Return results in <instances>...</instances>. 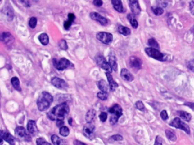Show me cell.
<instances>
[{
    "mask_svg": "<svg viewBox=\"0 0 194 145\" xmlns=\"http://www.w3.org/2000/svg\"><path fill=\"white\" fill-rule=\"evenodd\" d=\"M129 7L133 15H138L141 13V8L138 0H128Z\"/></svg>",
    "mask_w": 194,
    "mask_h": 145,
    "instance_id": "cell-14",
    "label": "cell"
},
{
    "mask_svg": "<svg viewBox=\"0 0 194 145\" xmlns=\"http://www.w3.org/2000/svg\"><path fill=\"white\" fill-rule=\"evenodd\" d=\"M33 1H36V2H37V1H38V0H33Z\"/></svg>",
    "mask_w": 194,
    "mask_h": 145,
    "instance_id": "cell-53",
    "label": "cell"
},
{
    "mask_svg": "<svg viewBox=\"0 0 194 145\" xmlns=\"http://www.w3.org/2000/svg\"><path fill=\"white\" fill-rule=\"evenodd\" d=\"M52 62L55 68L58 70H63L72 65L70 61L65 58H61L59 60L54 58L52 60Z\"/></svg>",
    "mask_w": 194,
    "mask_h": 145,
    "instance_id": "cell-5",
    "label": "cell"
},
{
    "mask_svg": "<svg viewBox=\"0 0 194 145\" xmlns=\"http://www.w3.org/2000/svg\"><path fill=\"white\" fill-rule=\"evenodd\" d=\"M75 15L74 14L69 13L68 14V19L65 20L64 22V27L66 30H68L70 29V27L71 26L72 22H74V20H75Z\"/></svg>",
    "mask_w": 194,
    "mask_h": 145,
    "instance_id": "cell-21",
    "label": "cell"
},
{
    "mask_svg": "<svg viewBox=\"0 0 194 145\" xmlns=\"http://www.w3.org/2000/svg\"><path fill=\"white\" fill-rule=\"evenodd\" d=\"M96 37L103 44H110L113 41L112 34L106 32H99L96 34Z\"/></svg>",
    "mask_w": 194,
    "mask_h": 145,
    "instance_id": "cell-9",
    "label": "cell"
},
{
    "mask_svg": "<svg viewBox=\"0 0 194 145\" xmlns=\"http://www.w3.org/2000/svg\"><path fill=\"white\" fill-rule=\"evenodd\" d=\"M111 113L110 122L112 125H115L118 122L120 117L123 115V109L120 105L116 104L109 108L108 110Z\"/></svg>",
    "mask_w": 194,
    "mask_h": 145,
    "instance_id": "cell-3",
    "label": "cell"
},
{
    "mask_svg": "<svg viewBox=\"0 0 194 145\" xmlns=\"http://www.w3.org/2000/svg\"><path fill=\"white\" fill-rule=\"evenodd\" d=\"M37 145H51L50 143L47 142L44 139L39 138L37 139Z\"/></svg>",
    "mask_w": 194,
    "mask_h": 145,
    "instance_id": "cell-38",
    "label": "cell"
},
{
    "mask_svg": "<svg viewBox=\"0 0 194 145\" xmlns=\"http://www.w3.org/2000/svg\"><path fill=\"white\" fill-rule=\"evenodd\" d=\"M109 64L114 71H116L117 70L118 66L116 62V58L115 56H110L109 58Z\"/></svg>",
    "mask_w": 194,
    "mask_h": 145,
    "instance_id": "cell-27",
    "label": "cell"
},
{
    "mask_svg": "<svg viewBox=\"0 0 194 145\" xmlns=\"http://www.w3.org/2000/svg\"><path fill=\"white\" fill-rule=\"evenodd\" d=\"M145 52L150 58H153L159 61H163L165 60L164 54L160 52L157 49L151 47L147 48L145 49Z\"/></svg>",
    "mask_w": 194,
    "mask_h": 145,
    "instance_id": "cell-7",
    "label": "cell"
},
{
    "mask_svg": "<svg viewBox=\"0 0 194 145\" xmlns=\"http://www.w3.org/2000/svg\"><path fill=\"white\" fill-rule=\"evenodd\" d=\"M1 145H2V143H3V139H2V138H1Z\"/></svg>",
    "mask_w": 194,
    "mask_h": 145,
    "instance_id": "cell-50",
    "label": "cell"
},
{
    "mask_svg": "<svg viewBox=\"0 0 194 145\" xmlns=\"http://www.w3.org/2000/svg\"><path fill=\"white\" fill-rule=\"evenodd\" d=\"M98 86H99V88L102 91H104V92H106L108 90V86L106 83V81L103 79H102L100 81H99V83H98Z\"/></svg>",
    "mask_w": 194,
    "mask_h": 145,
    "instance_id": "cell-29",
    "label": "cell"
},
{
    "mask_svg": "<svg viewBox=\"0 0 194 145\" xmlns=\"http://www.w3.org/2000/svg\"><path fill=\"white\" fill-rule=\"evenodd\" d=\"M59 47L61 48V49L62 50L67 51L68 49V45L67 44V42L64 39H61V41H59Z\"/></svg>",
    "mask_w": 194,
    "mask_h": 145,
    "instance_id": "cell-36",
    "label": "cell"
},
{
    "mask_svg": "<svg viewBox=\"0 0 194 145\" xmlns=\"http://www.w3.org/2000/svg\"><path fill=\"white\" fill-rule=\"evenodd\" d=\"M27 131L31 136L37 135L39 130L36 124V122L34 120H29L27 124Z\"/></svg>",
    "mask_w": 194,
    "mask_h": 145,
    "instance_id": "cell-12",
    "label": "cell"
},
{
    "mask_svg": "<svg viewBox=\"0 0 194 145\" xmlns=\"http://www.w3.org/2000/svg\"><path fill=\"white\" fill-rule=\"evenodd\" d=\"M51 83L55 87L61 90H65L68 87V85L67 82L65 80L58 77L53 78L51 79Z\"/></svg>",
    "mask_w": 194,
    "mask_h": 145,
    "instance_id": "cell-11",
    "label": "cell"
},
{
    "mask_svg": "<svg viewBox=\"0 0 194 145\" xmlns=\"http://www.w3.org/2000/svg\"><path fill=\"white\" fill-rule=\"evenodd\" d=\"M152 11H153L154 14L156 15H160L164 13V9L160 7H152Z\"/></svg>",
    "mask_w": 194,
    "mask_h": 145,
    "instance_id": "cell-35",
    "label": "cell"
},
{
    "mask_svg": "<svg viewBox=\"0 0 194 145\" xmlns=\"http://www.w3.org/2000/svg\"><path fill=\"white\" fill-rule=\"evenodd\" d=\"M160 117L161 118H162V120H166L169 118V116L167 114V112L165 110H164L160 112Z\"/></svg>",
    "mask_w": 194,
    "mask_h": 145,
    "instance_id": "cell-42",
    "label": "cell"
},
{
    "mask_svg": "<svg viewBox=\"0 0 194 145\" xmlns=\"http://www.w3.org/2000/svg\"><path fill=\"white\" fill-rule=\"evenodd\" d=\"M1 138L3 139L4 141L9 143L10 145H14L16 143L15 139L13 135L7 131H1Z\"/></svg>",
    "mask_w": 194,
    "mask_h": 145,
    "instance_id": "cell-16",
    "label": "cell"
},
{
    "mask_svg": "<svg viewBox=\"0 0 194 145\" xmlns=\"http://www.w3.org/2000/svg\"><path fill=\"white\" fill-rule=\"evenodd\" d=\"M59 133H60V134L62 136L67 137L70 134V129H68V127H67L65 126H63L61 128H60Z\"/></svg>",
    "mask_w": 194,
    "mask_h": 145,
    "instance_id": "cell-32",
    "label": "cell"
},
{
    "mask_svg": "<svg viewBox=\"0 0 194 145\" xmlns=\"http://www.w3.org/2000/svg\"><path fill=\"white\" fill-rule=\"evenodd\" d=\"M68 124L71 126V125H72V122H73V120H72V118L71 117L68 118Z\"/></svg>",
    "mask_w": 194,
    "mask_h": 145,
    "instance_id": "cell-49",
    "label": "cell"
},
{
    "mask_svg": "<svg viewBox=\"0 0 194 145\" xmlns=\"http://www.w3.org/2000/svg\"><path fill=\"white\" fill-rule=\"evenodd\" d=\"M70 112L69 106L67 103L63 102L52 108L47 113L48 118L52 121L63 120Z\"/></svg>",
    "mask_w": 194,
    "mask_h": 145,
    "instance_id": "cell-1",
    "label": "cell"
},
{
    "mask_svg": "<svg viewBox=\"0 0 194 145\" xmlns=\"http://www.w3.org/2000/svg\"><path fill=\"white\" fill-rule=\"evenodd\" d=\"M1 41L7 45H10L13 44L14 39L10 32H4L1 35Z\"/></svg>",
    "mask_w": 194,
    "mask_h": 145,
    "instance_id": "cell-17",
    "label": "cell"
},
{
    "mask_svg": "<svg viewBox=\"0 0 194 145\" xmlns=\"http://www.w3.org/2000/svg\"><path fill=\"white\" fill-rule=\"evenodd\" d=\"M111 139H112L115 141H121L123 140V137L120 134H116L113 135L111 137Z\"/></svg>",
    "mask_w": 194,
    "mask_h": 145,
    "instance_id": "cell-40",
    "label": "cell"
},
{
    "mask_svg": "<svg viewBox=\"0 0 194 145\" xmlns=\"http://www.w3.org/2000/svg\"><path fill=\"white\" fill-rule=\"evenodd\" d=\"M96 61L97 64L98 65L100 68H102V69L105 70L107 72H109L110 73L112 72V68H111L109 62H107L106 58L102 55L100 54L97 55L96 57Z\"/></svg>",
    "mask_w": 194,
    "mask_h": 145,
    "instance_id": "cell-8",
    "label": "cell"
},
{
    "mask_svg": "<svg viewBox=\"0 0 194 145\" xmlns=\"http://www.w3.org/2000/svg\"><path fill=\"white\" fill-rule=\"evenodd\" d=\"M27 132L28 131L22 126H18L15 129V134L18 139H20L21 141L30 142L31 139V135Z\"/></svg>",
    "mask_w": 194,
    "mask_h": 145,
    "instance_id": "cell-4",
    "label": "cell"
},
{
    "mask_svg": "<svg viewBox=\"0 0 194 145\" xmlns=\"http://www.w3.org/2000/svg\"><path fill=\"white\" fill-rule=\"evenodd\" d=\"M65 122H63V120H57L56 121V125L58 126V128H61L62 126H63Z\"/></svg>",
    "mask_w": 194,
    "mask_h": 145,
    "instance_id": "cell-45",
    "label": "cell"
},
{
    "mask_svg": "<svg viewBox=\"0 0 194 145\" xmlns=\"http://www.w3.org/2000/svg\"><path fill=\"white\" fill-rule=\"evenodd\" d=\"M112 4L116 11L119 13H123L124 8L121 0H112Z\"/></svg>",
    "mask_w": 194,
    "mask_h": 145,
    "instance_id": "cell-22",
    "label": "cell"
},
{
    "mask_svg": "<svg viewBox=\"0 0 194 145\" xmlns=\"http://www.w3.org/2000/svg\"><path fill=\"white\" fill-rule=\"evenodd\" d=\"M191 31L193 32V34H194V26L192 28V29H191Z\"/></svg>",
    "mask_w": 194,
    "mask_h": 145,
    "instance_id": "cell-51",
    "label": "cell"
},
{
    "mask_svg": "<svg viewBox=\"0 0 194 145\" xmlns=\"http://www.w3.org/2000/svg\"><path fill=\"white\" fill-rule=\"evenodd\" d=\"M127 18H128V20L129 21L130 23L131 24L132 26L134 28H137L138 26V23L137 20L135 19V18L134 17L133 14H128V16H127Z\"/></svg>",
    "mask_w": 194,
    "mask_h": 145,
    "instance_id": "cell-28",
    "label": "cell"
},
{
    "mask_svg": "<svg viewBox=\"0 0 194 145\" xmlns=\"http://www.w3.org/2000/svg\"><path fill=\"white\" fill-rule=\"evenodd\" d=\"M165 134L166 135L167 137V139H169V140H170L171 141H175L177 140V137L175 134H174L173 132H171L169 130H166L165 131Z\"/></svg>",
    "mask_w": 194,
    "mask_h": 145,
    "instance_id": "cell-31",
    "label": "cell"
},
{
    "mask_svg": "<svg viewBox=\"0 0 194 145\" xmlns=\"http://www.w3.org/2000/svg\"><path fill=\"white\" fill-rule=\"evenodd\" d=\"M90 17L93 20L99 22L102 26H106L108 24V20L98 13L92 12L90 14Z\"/></svg>",
    "mask_w": 194,
    "mask_h": 145,
    "instance_id": "cell-15",
    "label": "cell"
},
{
    "mask_svg": "<svg viewBox=\"0 0 194 145\" xmlns=\"http://www.w3.org/2000/svg\"><path fill=\"white\" fill-rule=\"evenodd\" d=\"M51 141L54 145H63V141L58 135H52L51 136Z\"/></svg>",
    "mask_w": 194,
    "mask_h": 145,
    "instance_id": "cell-30",
    "label": "cell"
},
{
    "mask_svg": "<svg viewBox=\"0 0 194 145\" xmlns=\"http://www.w3.org/2000/svg\"><path fill=\"white\" fill-rule=\"evenodd\" d=\"M38 39L40 41L41 44H43V45H47L49 43L48 36L47 34H45V33L41 34L38 37Z\"/></svg>",
    "mask_w": 194,
    "mask_h": 145,
    "instance_id": "cell-25",
    "label": "cell"
},
{
    "mask_svg": "<svg viewBox=\"0 0 194 145\" xmlns=\"http://www.w3.org/2000/svg\"><path fill=\"white\" fill-rule=\"evenodd\" d=\"M121 77L124 81H128V82H132L134 79L132 74L126 69H123L121 70Z\"/></svg>",
    "mask_w": 194,
    "mask_h": 145,
    "instance_id": "cell-18",
    "label": "cell"
},
{
    "mask_svg": "<svg viewBox=\"0 0 194 145\" xmlns=\"http://www.w3.org/2000/svg\"><path fill=\"white\" fill-rule=\"evenodd\" d=\"M142 61L139 58L135 56H132L129 58L130 66L133 69L139 70L142 68Z\"/></svg>",
    "mask_w": 194,
    "mask_h": 145,
    "instance_id": "cell-13",
    "label": "cell"
},
{
    "mask_svg": "<svg viewBox=\"0 0 194 145\" xmlns=\"http://www.w3.org/2000/svg\"><path fill=\"white\" fill-rule=\"evenodd\" d=\"M184 105H186L188 107L191 108L192 111H194V103H191V102H187L184 103Z\"/></svg>",
    "mask_w": 194,
    "mask_h": 145,
    "instance_id": "cell-47",
    "label": "cell"
},
{
    "mask_svg": "<svg viewBox=\"0 0 194 145\" xmlns=\"http://www.w3.org/2000/svg\"><path fill=\"white\" fill-rule=\"evenodd\" d=\"M19 1H20V2H24L25 0H19Z\"/></svg>",
    "mask_w": 194,
    "mask_h": 145,
    "instance_id": "cell-52",
    "label": "cell"
},
{
    "mask_svg": "<svg viewBox=\"0 0 194 145\" xmlns=\"http://www.w3.org/2000/svg\"><path fill=\"white\" fill-rule=\"evenodd\" d=\"M74 145H87V144H85V143L81 142L78 140H75L74 141Z\"/></svg>",
    "mask_w": 194,
    "mask_h": 145,
    "instance_id": "cell-48",
    "label": "cell"
},
{
    "mask_svg": "<svg viewBox=\"0 0 194 145\" xmlns=\"http://www.w3.org/2000/svg\"><path fill=\"white\" fill-rule=\"evenodd\" d=\"M37 24V18H35V17L31 18L30 20H29V26L31 28H34L35 27H36Z\"/></svg>",
    "mask_w": 194,
    "mask_h": 145,
    "instance_id": "cell-37",
    "label": "cell"
},
{
    "mask_svg": "<svg viewBox=\"0 0 194 145\" xmlns=\"http://www.w3.org/2000/svg\"><path fill=\"white\" fill-rule=\"evenodd\" d=\"M97 98L100 99L102 100H106L108 97V94L106 92H104V91H100L97 93Z\"/></svg>",
    "mask_w": 194,
    "mask_h": 145,
    "instance_id": "cell-34",
    "label": "cell"
},
{
    "mask_svg": "<svg viewBox=\"0 0 194 145\" xmlns=\"http://www.w3.org/2000/svg\"><path fill=\"white\" fill-rule=\"evenodd\" d=\"M178 115H179V116L181 117V118H182L183 120H184V121L190 122L191 120V115L187 112L181 111L178 112Z\"/></svg>",
    "mask_w": 194,
    "mask_h": 145,
    "instance_id": "cell-26",
    "label": "cell"
},
{
    "mask_svg": "<svg viewBox=\"0 0 194 145\" xmlns=\"http://www.w3.org/2000/svg\"><path fill=\"white\" fill-rule=\"evenodd\" d=\"M136 108L140 111H143L145 108V106L143 105V103L142 101H138L136 103Z\"/></svg>",
    "mask_w": 194,
    "mask_h": 145,
    "instance_id": "cell-41",
    "label": "cell"
},
{
    "mask_svg": "<svg viewBox=\"0 0 194 145\" xmlns=\"http://www.w3.org/2000/svg\"><path fill=\"white\" fill-rule=\"evenodd\" d=\"M107 117H108V115L106 112H102L99 115L100 120L102 122H106Z\"/></svg>",
    "mask_w": 194,
    "mask_h": 145,
    "instance_id": "cell-39",
    "label": "cell"
},
{
    "mask_svg": "<svg viewBox=\"0 0 194 145\" xmlns=\"http://www.w3.org/2000/svg\"><path fill=\"white\" fill-rule=\"evenodd\" d=\"M162 139L160 137V135L157 136L156 139V141L154 145H162Z\"/></svg>",
    "mask_w": 194,
    "mask_h": 145,
    "instance_id": "cell-43",
    "label": "cell"
},
{
    "mask_svg": "<svg viewBox=\"0 0 194 145\" xmlns=\"http://www.w3.org/2000/svg\"><path fill=\"white\" fill-rule=\"evenodd\" d=\"M53 98L50 93L46 91L42 92L37 101L38 109L40 111H44L45 110H47L50 107Z\"/></svg>",
    "mask_w": 194,
    "mask_h": 145,
    "instance_id": "cell-2",
    "label": "cell"
},
{
    "mask_svg": "<svg viewBox=\"0 0 194 145\" xmlns=\"http://www.w3.org/2000/svg\"><path fill=\"white\" fill-rule=\"evenodd\" d=\"M108 81L109 82V89L112 91H114L116 89V88L119 87V84L116 83L115 81L113 80L112 76L109 72H106V73Z\"/></svg>",
    "mask_w": 194,
    "mask_h": 145,
    "instance_id": "cell-19",
    "label": "cell"
},
{
    "mask_svg": "<svg viewBox=\"0 0 194 145\" xmlns=\"http://www.w3.org/2000/svg\"><path fill=\"white\" fill-rule=\"evenodd\" d=\"M170 125L175 128L181 129L186 133H187V134L190 133V129L189 126L186 123H184L183 121H182L179 118L177 117V118H174L170 124Z\"/></svg>",
    "mask_w": 194,
    "mask_h": 145,
    "instance_id": "cell-6",
    "label": "cell"
},
{
    "mask_svg": "<svg viewBox=\"0 0 194 145\" xmlns=\"http://www.w3.org/2000/svg\"><path fill=\"white\" fill-rule=\"evenodd\" d=\"M93 3L94 5H95L96 6L100 7L102 6V0H94Z\"/></svg>",
    "mask_w": 194,
    "mask_h": 145,
    "instance_id": "cell-44",
    "label": "cell"
},
{
    "mask_svg": "<svg viewBox=\"0 0 194 145\" xmlns=\"http://www.w3.org/2000/svg\"><path fill=\"white\" fill-rule=\"evenodd\" d=\"M190 10L192 14L194 15V1H192L190 3Z\"/></svg>",
    "mask_w": 194,
    "mask_h": 145,
    "instance_id": "cell-46",
    "label": "cell"
},
{
    "mask_svg": "<svg viewBox=\"0 0 194 145\" xmlns=\"http://www.w3.org/2000/svg\"><path fill=\"white\" fill-rule=\"evenodd\" d=\"M11 83L13 85V87L17 90V91H21V87H20V80L18 78L16 77H13L11 79Z\"/></svg>",
    "mask_w": 194,
    "mask_h": 145,
    "instance_id": "cell-24",
    "label": "cell"
},
{
    "mask_svg": "<svg viewBox=\"0 0 194 145\" xmlns=\"http://www.w3.org/2000/svg\"><path fill=\"white\" fill-rule=\"evenodd\" d=\"M148 45L150 46V47L154 48L157 49L160 48L159 44L157 43V41L153 38H151L148 41Z\"/></svg>",
    "mask_w": 194,
    "mask_h": 145,
    "instance_id": "cell-33",
    "label": "cell"
},
{
    "mask_svg": "<svg viewBox=\"0 0 194 145\" xmlns=\"http://www.w3.org/2000/svg\"><path fill=\"white\" fill-rule=\"evenodd\" d=\"M95 130V126L92 123H87L84 125L83 132L84 135L88 139H92L94 137V132Z\"/></svg>",
    "mask_w": 194,
    "mask_h": 145,
    "instance_id": "cell-10",
    "label": "cell"
},
{
    "mask_svg": "<svg viewBox=\"0 0 194 145\" xmlns=\"http://www.w3.org/2000/svg\"><path fill=\"white\" fill-rule=\"evenodd\" d=\"M96 112L93 109H89L85 115V120L87 123H92L95 119Z\"/></svg>",
    "mask_w": 194,
    "mask_h": 145,
    "instance_id": "cell-20",
    "label": "cell"
},
{
    "mask_svg": "<svg viewBox=\"0 0 194 145\" xmlns=\"http://www.w3.org/2000/svg\"><path fill=\"white\" fill-rule=\"evenodd\" d=\"M118 31L120 34H122L124 36H128L131 33V31L128 27H125L121 25H120L117 28Z\"/></svg>",
    "mask_w": 194,
    "mask_h": 145,
    "instance_id": "cell-23",
    "label": "cell"
}]
</instances>
